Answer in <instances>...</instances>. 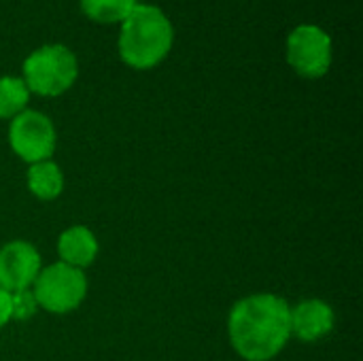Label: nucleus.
Listing matches in <instances>:
<instances>
[{
	"label": "nucleus",
	"instance_id": "obj_7",
	"mask_svg": "<svg viewBox=\"0 0 363 361\" xmlns=\"http://www.w3.org/2000/svg\"><path fill=\"white\" fill-rule=\"evenodd\" d=\"M40 272V255L34 245L13 240L0 249V287L9 294L28 289Z\"/></svg>",
	"mask_w": 363,
	"mask_h": 361
},
{
	"label": "nucleus",
	"instance_id": "obj_8",
	"mask_svg": "<svg viewBox=\"0 0 363 361\" xmlns=\"http://www.w3.org/2000/svg\"><path fill=\"white\" fill-rule=\"evenodd\" d=\"M336 323L334 309L323 300H302L291 309V336L302 343L325 338Z\"/></svg>",
	"mask_w": 363,
	"mask_h": 361
},
{
	"label": "nucleus",
	"instance_id": "obj_12",
	"mask_svg": "<svg viewBox=\"0 0 363 361\" xmlns=\"http://www.w3.org/2000/svg\"><path fill=\"white\" fill-rule=\"evenodd\" d=\"M85 15L100 23L123 21L136 6V0H81Z\"/></svg>",
	"mask_w": 363,
	"mask_h": 361
},
{
	"label": "nucleus",
	"instance_id": "obj_6",
	"mask_svg": "<svg viewBox=\"0 0 363 361\" xmlns=\"http://www.w3.org/2000/svg\"><path fill=\"white\" fill-rule=\"evenodd\" d=\"M287 60L306 79H319L332 64V38L317 26L302 23L287 38Z\"/></svg>",
	"mask_w": 363,
	"mask_h": 361
},
{
	"label": "nucleus",
	"instance_id": "obj_4",
	"mask_svg": "<svg viewBox=\"0 0 363 361\" xmlns=\"http://www.w3.org/2000/svg\"><path fill=\"white\" fill-rule=\"evenodd\" d=\"M32 296L40 309L53 315H66L81 306L87 296V277L81 268L64 262L43 268L32 283Z\"/></svg>",
	"mask_w": 363,
	"mask_h": 361
},
{
	"label": "nucleus",
	"instance_id": "obj_11",
	"mask_svg": "<svg viewBox=\"0 0 363 361\" xmlns=\"http://www.w3.org/2000/svg\"><path fill=\"white\" fill-rule=\"evenodd\" d=\"M28 100H30V91L23 79L17 77L0 79V119L17 117L21 111H26Z\"/></svg>",
	"mask_w": 363,
	"mask_h": 361
},
{
	"label": "nucleus",
	"instance_id": "obj_9",
	"mask_svg": "<svg viewBox=\"0 0 363 361\" xmlns=\"http://www.w3.org/2000/svg\"><path fill=\"white\" fill-rule=\"evenodd\" d=\"M98 238L96 234L85 226H72L64 230L57 238V255L64 264L72 268H87L94 264L98 255Z\"/></svg>",
	"mask_w": 363,
	"mask_h": 361
},
{
	"label": "nucleus",
	"instance_id": "obj_3",
	"mask_svg": "<svg viewBox=\"0 0 363 361\" xmlns=\"http://www.w3.org/2000/svg\"><path fill=\"white\" fill-rule=\"evenodd\" d=\"M79 64L70 49L64 45L40 47L23 62V83L28 91L38 96H60L77 79Z\"/></svg>",
	"mask_w": 363,
	"mask_h": 361
},
{
	"label": "nucleus",
	"instance_id": "obj_10",
	"mask_svg": "<svg viewBox=\"0 0 363 361\" xmlns=\"http://www.w3.org/2000/svg\"><path fill=\"white\" fill-rule=\"evenodd\" d=\"M26 181H28V189L38 200H55L64 191L62 168L55 162H51V160L38 162V164H30Z\"/></svg>",
	"mask_w": 363,
	"mask_h": 361
},
{
	"label": "nucleus",
	"instance_id": "obj_5",
	"mask_svg": "<svg viewBox=\"0 0 363 361\" xmlns=\"http://www.w3.org/2000/svg\"><path fill=\"white\" fill-rule=\"evenodd\" d=\"M11 149L28 164L45 162L55 151V128L51 119L38 111H21L9 128Z\"/></svg>",
	"mask_w": 363,
	"mask_h": 361
},
{
	"label": "nucleus",
	"instance_id": "obj_2",
	"mask_svg": "<svg viewBox=\"0 0 363 361\" xmlns=\"http://www.w3.org/2000/svg\"><path fill=\"white\" fill-rule=\"evenodd\" d=\"M172 47V26L153 4H136L123 19L119 34L121 60L138 70L157 66Z\"/></svg>",
	"mask_w": 363,
	"mask_h": 361
},
{
	"label": "nucleus",
	"instance_id": "obj_13",
	"mask_svg": "<svg viewBox=\"0 0 363 361\" xmlns=\"http://www.w3.org/2000/svg\"><path fill=\"white\" fill-rule=\"evenodd\" d=\"M11 296H13V319H30L38 306L32 291L23 289V291L11 294Z\"/></svg>",
	"mask_w": 363,
	"mask_h": 361
},
{
	"label": "nucleus",
	"instance_id": "obj_14",
	"mask_svg": "<svg viewBox=\"0 0 363 361\" xmlns=\"http://www.w3.org/2000/svg\"><path fill=\"white\" fill-rule=\"evenodd\" d=\"M13 319V296L0 287V328H4Z\"/></svg>",
	"mask_w": 363,
	"mask_h": 361
},
{
	"label": "nucleus",
	"instance_id": "obj_1",
	"mask_svg": "<svg viewBox=\"0 0 363 361\" xmlns=\"http://www.w3.org/2000/svg\"><path fill=\"white\" fill-rule=\"evenodd\" d=\"M228 336L242 360H274L291 338V306L274 294L247 296L230 311Z\"/></svg>",
	"mask_w": 363,
	"mask_h": 361
}]
</instances>
